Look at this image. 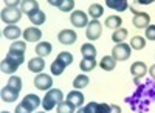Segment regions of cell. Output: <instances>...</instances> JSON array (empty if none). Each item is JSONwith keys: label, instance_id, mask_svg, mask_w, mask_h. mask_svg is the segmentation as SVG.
I'll list each match as a JSON object with an SVG mask.
<instances>
[{"label": "cell", "instance_id": "cell-1", "mask_svg": "<svg viewBox=\"0 0 155 113\" xmlns=\"http://www.w3.org/2000/svg\"><path fill=\"white\" fill-rule=\"evenodd\" d=\"M61 102H64V93H62V90L51 89V90L47 92V95L42 99V107H44L45 111H50V110L56 108Z\"/></svg>", "mask_w": 155, "mask_h": 113}, {"label": "cell", "instance_id": "cell-2", "mask_svg": "<svg viewBox=\"0 0 155 113\" xmlns=\"http://www.w3.org/2000/svg\"><path fill=\"white\" fill-rule=\"evenodd\" d=\"M22 9L17 6H6L2 9V22H5L6 25H17V22H20L22 19Z\"/></svg>", "mask_w": 155, "mask_h": 113}, {"label": "cell", "instance_id": "cell-3", "mask_svg": "<svg viewBox=\"0 0 155 113\" xmlns=\"http://www.w3.org/2000/svg\"><path fill=\"white\" fill-rule=\"evenodd\" d=\"M130 53H132V48L130 45H127V44H116L112 50V56L116 59V60H127L129 57H130Z\"/></svg>", "mask_w": 155, "mask_h": 113}, {"label": "cell", "instance_id": "cell-4", "mask_svg": "<svg viewBox=\"0 0 155 113\" xmlns=\"http://www.w3.org/2000/svg\"><path fill=\"white\" fill-rule=\"evenodd\" d=\"M70 22L74 28H87V25H88V14H85L84 11L81 9H76L71 12V16H70Z\"/></svg>", "mask_w": 155, "mask_h": 113}, {"label": "cell", "instance_id": "cell-5", "mask_svg": "<svg viewBox=\"0 0 155 113\" xmlns=\"http://www.w3.org/2000/svg\"><path fill=\"white\" fill-rule=\"evenodd\" d=\"M102 34V25L98 20H90L87 28H85V36L88 40H98Z\"/></svg>", "mask_w": 155, "mask_h": 113}, {"label": "cell", "instance_id": "cell-6", "mask_svg": "<svg viewBox=\"0 0 155 113\" xmlns=\"http://www.w3.org/2000/svg\"><path fill=\"white\" fill-rule=\"evenodd\" d=\"M34 85L37 90H51V87H53V78L50 76L47 73H39L36 74L34 78Z\"/></svg>", "mask_w": 155, "mask_h": 113}, {"label": "cell", "instance_id": "cell-7", "mask_svg": "<svg viewBox=\"0 0 155 113\" xmlns=\"http://www.w3.org/2000/svg\"><path fill=\"white\" fill-rule=\"evenodd\" d=\"M132 22H134V27L135 28L143 30V28H147L149 25H150V16L147 14V12L140 11V12H137V14H134Z\"/></svg>", "mask_w": 155, "mask_h": 113}, {"label": "cell", "instance_id": "cell-8", "mask_svg": "<svg viewBox=\"0 0 155 113\" xmlns=\"http://www.w3.org/2000/svg\"><path fill=\"white\" fill-rule=\"evenodd\" d=\"M78 39V36L73 30H62L59 34H58V40L62 44V45H73Z\"/></svg>", "mask_w": 155, "mask_h": 113}, {"label": "cell", "instance_id": "cell-9", "mask_svg": "<svg viewBox=\"0 0 155 113\" xmlns=\"http://www.w3.org/2000/svg\"><path fill=\"white\" fill-rule=\"evenodd\" d=\"M23 39L27 42H39L42 39V31L37 27H30L23 31Z\"/></svg>", "mask_w": 155, "mask_h": 113}, {"label": "cell", "instance_id": "cell-10", "mask_svg": "<svg viewBox=\"0 0 155 113\" xmlns=\"http://www.w3.org/2000/svg\"><path fill=\"white\" fill-rule=\"evenodd\" d=\"M2 33H3V37H6L9 40H17L20 36H23V31H20L17 25H6Z\"/></svg>", "mask_w": 155, "mask_h": 113}, {"label": "cell", "instance_id": "cell-11", "mask_svg": "<svg viewBox=\"0 0 155 113\" xmlns=\"http://www.w3.org/2000/svg\"><path fill=\"white\" fill-rule=\"evenodd\" d=\"M22 104L27 107V108H30L31 111L33 110H36V108H39L41 107V104H42V101H41V98H39L37 95H33V93H30V95H27L23 99H22Z\"/></svg>", "mask_w": 155, "mask_h": 113}, {"label": "cell", "instance_id": "cell-12", "mask_svg": "<svg viewBox=\"0 0 155 113\" xmlns=\"http://www.w3.org/2000/svg\"><path fill=\"white\" fill-rule=\"evenodd\" d=\"M65 101H68L70 104H73L76 108H79V107H82V105H84V95L81 93V90H73V92H68Z\"/></svg>", "mask_w": 155, "mask_h": 113}, {"label": "cell", "instance_id": "cell-13", "mask_svg": "<svg viewBox=\"0 0 155 113\" xmlns=\"http://www.w3.org/2000/svg\"><path fill=\"white\" fill-rule=\"evenodd\" d=\"M147 71H149V68L146 67L144 62H141V60H137L130 65V73H132L134 78H144V74Z\"/></svg>", "mask_w": 155, "mask_h": 113}, {"label": "cell", "instance_id": "cell-14", "mask_svg": "<svg viewBox=\"0 0 155 113\" xmlns=\"http://www.w3.org/2000/svg\"><path fill=\"white\" fill-rule=\"evenodd\" d=\"M19 93L20 92H17L14 89H11L9 85H6V87H3V89H2V92H0V96H2V99H3L5 102H14V101H17Z\"/></svg>", "mask_w": 155, "mask_h": 113}, {"label": "cell", "instance_id": "cell-15", "mask_svg": "<svg viewBox=\"0 0 155 113\" xmlns=\"http://www.w3.org/2000/svg\"><path fill=\"white\" fill-rule=\"evenodd\" d=\"M20 9H22L23 14L31 16L33 12H36V11L39 9V3H37V0H22Z\"/></svg>", "mask_w": 155, "mask_h": 113}, {"label": "cell", "instance_id": "cell-16", "mask_svg": "<svg viewBox=\"0 0 155 113\" xmlns=\"http://www.w3.org/2000/svg\"><path fill=\"white\" fill-rule=\"evenodd\" d=\"M45 68V60L42 57H33L30 62H28V70L39 74V73H42Z\"/></svg>", "mask_w": 155, "mask_h": 113}, {"label": "cell", "instance_id": "cell-17", "mask_svg": "<svg viewBox=\"0 0 155 113\" xmlns=\"http://www.w3.org/2000/svg\"><path fill=\"white\" fill-rule=\"evenodd\" d=\"M106 6L118 12H123L129 8V2L127 0H106Z\"/></svg>", "mask_w": 155, "mask_h": 113}, {"label": "cell", "instance_id": "cell-18", "mask_svg": "<svg viewBox=\"0 0 155 113\" xmlns=\"http://www.w3.org/2000/svg\"><path fill=\"white\" fill-rule=\"evenodd\" d=\"M51 50H53V47H51L50 42H39L36 45V54L39 57H47V56H50Z\"/></svg>", "mask_w": 155, "mask_h": 113}, {"label": "cell", "instance_id": "cell-19", "mask_svg": "<svg viewBox=\"0 0 155 113\" xmlns=\"http://www.w3.org/2000/svg\"><path fill=\"white\" fill-rule=\"evenodd\" d=\"M121 23H123V19L120 17V16H109L107 19H106V22H104V25H106V28H109V30H118V28H121Z\"/></svg>", "mask_w": 155, "mask_h": 113}, {"label": "cell", "instance_id": "cell-20", "mask_svg": "<svg viewBox=\"0 0 155 113\" xmlns=\"http://www.w3.org/2000/svg\"><path fill=\"white\" fill-rule=\"evenodd\" d=\"M99 67L102 70H106V71H112L116 67V59L113 56H104L101 59V62H99Z\"/></svg>", "mask_w": 155, "mask_h": 113}, {"label": "cell", "instance_id": "cell-21", "mask_svg": "<svg viewBox=\"0 0 155 113\" xmlns=\"http://www.w3.org/2000/svg\"><path fill=\"white\" fill-rule=\"evenodd\" d=\"M17 68H19V65H16L14 62L6 59V57L2 60V64H0V70H2V73H5V74H12Z\"/></svg>", "mask_w": 155, "mask_h": 113}, {"label": "cell", "instance_id": "cell-22", "mask_svg": "<svg viewBox=\"0 0 155 113\" xmlns=\"http://www.w3.org/2000/svg\"><path fill=\"white\" fill-rule=\"evenodd\" d=\"M88 84H90V79H88L87 74H78V76L74 78V81H73L74 90H82V89H85Z\"/></svg>", "mask_w": 155, "mask_h": 113}, {"label": "cell", "instance_id": "cell-23", "mask_svg": "<svg viewBox=\"0 0 155 113\" xmlns=\"http://www.w3.org/2000/svg\"><path fill=\"white\" fill-rule=\"evenodd\" d=\"M28 17H30L31 23L36 25V27H39V25H44L45 20H47V16H45V12H44L42 9H37L36 12H33V14L28 16Z\"/></svg>", "mask_w": 155, "mask_h": 113}, {"label": "cell", "instance_id": "cell-24", "mask_svg": "<svg viewBox=\"0 0 155 113\" xmlns=\"http://www.w3.org/2000/svg\"><path fill=\"white\" fill-rule=\"evenodd\" d=\"M102 14H104V8H102L99 3H92L88 6V16L93 20H98Z\"/></svg>", "mask_w": 155, "mask_h": 113}, {"label": "cell", "instance_id": "cell-25", "mask_svg": "<svg viewBox=\"0 0 155 113\" xmlns=\"http://www.w3.org/2000/svg\"><path fill=\"white\" fill-rule=\"evenodd\" d=\"M81 53L85 59H95L96 57V48L92 44H84L81 47Z\"/></svg>", "mask_w": 155, "mask_h": 113}, {"label": "cell", "instance_id": "cell-26", "mask_svg": "<svg viewBox=\"0 0 155 113\" xmlns=\"http://www.w3.org/2000/svg\"><path fill=\"white\" fill-rule=\"evenodd\" d=\"M127 37V30L126 28H118L112 33V40L115 44H123Z\"/></svg>", "mask_w": 155, "mask_h": 113}, {"label": "cell", "instance_id": "cell-27", "mask_svg": "<svg viewBox=\"0 0 155 113\" xmlns=\"http://www.w3.org/2000/svg\"><path fill=\"white\" fill-rule=\"evenodd\" d=\"M146 47V37L143 36H134L130 39V48L132 50H143Z\"/></svg>", "mask_w": 155, "mask_h": 113}, {"label": "cell", "instance_id": "cell-28", "mask_svg": "<svg viewBox=\"0 0 155 113\" xmlns=\"http://www.w3.org/2000/svg\"><path fill=\"white\" fill-rule=\"evenodd\" d=\"M95 67H96V59H85V57H84V59L81 60V64H79V68H81L82 71H85V73L93 71Z\"/></svg>", "mask_w": 155, "mask_h": 113}, {"label": "cell", "instance_id": "cell-29", "mask_svg": "<svg viewBox=\"0 0 155 113\" xmlns=\"http://www.w3.org/2000/svg\"><path fill=\"white\" fill-rule=\"evenodd\" d=\"M8 51H12V53H20V54H25L27 51V44L22 42V40H16L9 45V50Z\"/></svg>", "mask_w": 155, "mask_h": 113}, {"label": "cell", "instance_id": "cell-30", "mask_svg": "<svg viewBox=\"0 0 155 113\" xmlns=\"http://www.w3.org/2000/svg\"><path fill=\"white\" fill-rule=\"evenodd\" d=\"M65 68L67 67L64 65L59 59H56V60H53V64H51V74H53V76H61Z\"/></svg>", "mask_w": 155, "mask_h": 113}, {"label": "cell", "instance_id": "cell-31", "mask_svg": "<svg viewBox=\"0 0 155 113\" xmlns=\"http://www.w3.org/2000/svg\"><path fill=\"white\" fill-rule=\"evenodd\" d=\"M74 110H76V107L73 104H70L68 101H64V102H61L56 107V111L58 113H74Z\"/></svg>", "mask_w": 155, "mask_h": 113}, {"label": "cell", "instance_id": "cell-32", "mask_svg": "<svg viewBox=\"0 0 155 113\" xmlns=\"http://www.w3.org/2000/svg\"><path fill=\"white\" fill-rule=\"evenodd\" d=\"M56 59H59V60L62 62V64L65 65V67H68V65H71V64H73V54H71V53H68V51H62V53H59Z\"/></svg>", "mask_w": 155, "mask_h": 113}, {"label": "cell", "instance_id": "cell-33", "mask_svg": "<svg viewBox=\"0 0 155 113\" xmlns=\"http://www.w3.org/2000/svg\"><path fill=\"white\" fill-rule=\"evenodd\" d=\"M6 59H9V60H12L16 65H22L23 62H25V57H23V54H20V53H12V51H8V54H6Z\"/></svg>", "mask_w": 155, "mask_h": 113}, {"label": "cell", "instance_id": "cell-34", "mask_svg": "<svg viewBox=\"0 0 155 113\" xmlns=\"http://www.w3.org/2000/svg\"><path fill=\"white\" fill-rule=\"evenodd\" d=\"M76 113H98V102H88L85 107H79Z\"/></svg>", "mask_w": 155, "mask_h": 113}, {"label": "cell", "instance_id": "cell-35", "mask_svg": "<svg viewBox=\"0 0 155 113\" xmlns=\"http://www.w3.org/2000/svg\"><path fill=\"white\" fill-rule=\"evenodd\" d=\"M6 85H9L11 89H14V90L20 92V90H22V79H20L19 76H11Z\"/></svg>", "mask_w": 155, "mask_h": 113}, {"label": "cell", "instance_id": "cell-36", "mask_svg": "<svg viewBox=\"0 0 155 113\" xmlns=\"http://www.w3.org/2000/svg\"><path fill=\"white\" fill-rule=\"evenodd\" d=\"M62 12H70V11H73V8H74V0H62L61 2V5L58 6Z\"/></svg>", "mask_w": 155, "mask_h": 113}, {"label": "cell", "instance_id": "cell-37", "mask_svg": "<svg viewBox=\"0 0 155 113\" xmlns=\"http://www.w3.org/2000/svg\"><path fill=\"white\" fill-rule=\"evenodd\" d=\"M144 37L147 40H155V25H149V27L146 28Z\"/></svg>", "mask_w": 155, "mask_h": 113}, {"label": "cell", "instance_id": "cell-38", "mask_svg": "<svg viewBox=\"0 0 155 113\" xmlns=\"http://www.w3.org/2000/svg\"><path fill=\"white\" fill-rule=\"evenodd\" d=\"M14 113H31V110L30 108H27V107H25L22 102L16 107V110H14Z\"/></svg>", "mask_w": 155, "mask_h": 113}, {"label": "cell", "instance_id": "cell-39", "mask_svg": "<svg viewBox=\"0 0 155 113\" xmlns=\"http://www.w3.org/2000/svg\"><path fill=\"white\" fill-rule=\"evenodd\" d=\"M6 6H19V3H22V0H3Z\"/></svg>", "mask_w": 155, "mask_h": 113}, {"label": "cell", "instance_id": "cell-40", "mask_svg": "<svg viewBox=\"0 0 155 113\" xmlns=\"http://www.w3.org/2000/svg\"><path fill=\"white\" fill-rule=\"evenodd\" d=\"M47 2H48V3L51 5V6H59L62 0H47Z\"/></svg>", "mask_w": 155, "mask_h": 113}, {"label": "cell", "instance_id": "cell-41", "mask_svg": "<svg viewBox=\"0 0 155 113\" xmlns=\"http://www.w3.org/2000/svg\"><path fill=\"white\" fill-rule=\"evenodd\" d=\"M149 74H150V78L155 81V64H153V65L149 68Z\"/></svg>", "mask_w": 155, "mask_h": 113}, {"label": "cell", "instance_id": "cell-42", "mask_svg": "<svg viewBox=\"0 0 155 113\" xmlns=\"http://www.w3.org/2000/svg\"><path fill=\"white\" fill-rule=\"evenodd\" d=\"M138 3H141V5H150V3H153L155 0H137Z\"/></svg>", "mask_w": 155, "mask_h": 113}, {"label": "cell", "instance_id": "cell-43", "mask_svg": "<svg viewBox=\"0 0 155 113\" xmlns=\"http://www.w3.org/2000/svg\"><path fill=\"white\" fill-rule=\"evenodd\" d=\"M134 79H135V84H137V85H140L141 81H143V78H134Z\"/></svg>", "mask_w": 155, "mask_h": 113}, {"label": "cell", "instance_id": "cell-44", "mask_svg": "<svg viewBox=\"0 0 155 113\" xmlns=\"http://www.w3.org/2000/svg\"><path fill=\"white\" fill-rule=\"evenodd\" d=\"M36 113H47V111H45V110H44V111H36Z\"/></svg>", "mask_w": 155, "mask_h": 113}, {"label": "cell", "instance_id": "cell-45", "mask_svg": "<svg viewBox=\"0 0 155 113\" xmlns=\"http://www.w3.org/2000/svg\"><path fill=\"white\" fill-rule=\"evenodd\" d=\"M2 113H9V111H2Z\"/></svg>", "mask_w": 155, "mask_h": 113}]
</instances>
